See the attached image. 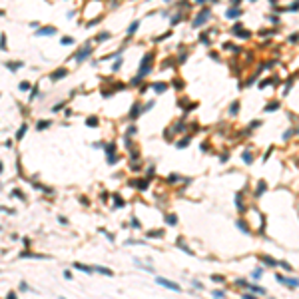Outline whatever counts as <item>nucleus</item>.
Wrapping results in <instances>:
<instances>
[{
	"label": "nucleus",
	"instance_id": "1",
	"mask_svg": "<svg viewBox=\"0 0 299 299\" xmlns=\"http://www.w3.org/2000/svg\"><path fill=\"white\" fill-rule=\"evenodd\" d=\"M152 62H154V56L152 54H146L144 56V60H142V66H140V72H138V76L140 78H144L150 70H152Z\"/></svg>",
	"mask_w": 299,
	"mask_h": 299
},
{
	"label": "nucleus",
	"instance_id": "2",
	"mask_svg": "<svg viewBox=\"0 0 299 299\" xmlns=\"http://www.w3.org/2000/svg\"><path fill=\"white\" fill-rule=\"evenodd\" d=\"M90 52H92V46H90V44H86V46H82L78 52L74 54L72 60H76V62H82L84 58H88V56H90Z\"/></svg>",
	"mask_w": 299,
	"mask_h": 299
},
{
	"label": "nucleus",
	"instance_id": "3",
	"mask_svg": "<svg viewBox=\"0 0 299 299\" xmlns=\"http://www.w3.org/2000/svg\"><path fill=\"white\" fill-rule=\"evenodd\" d=\"M209 16H212L209 8H203V10H201V12L198 14V18L193 20V28H199V26H201V22H206V20L209 18Z\"/></svg>",
	"mask_w": 299,
	"mask_h": 299
},
{
	"label": "nucleus",
	"instance_id": "4",
	"mask_svg": "<svg viewBox=\"0 0 299 299\" xmlns=\"http://www.w3.org/2000/svg\"><path fill=\"white\" fill-rule=\"evenodd\" d=\"M156 281H158L159 285L172 289V291H179V285H176V283H172V281H167V279H164V277H156Z\"/></svg>",
	"mask_w": 299,
	"mask_h": 299
},
{
	"label": "nucleus",
	"instance_id": "5",
	"mask_svg": "<svg viewBox=\"0 0 299 299\" xmlns=\"http://www.w3.org/2000/svg\"><path fill=\"white\" fill-rule=\"evenodd\" d=\"M52 34H56V28H54V26L38 28V30H36V36H52Z\"/></svg>",
	"mask_w": 299,
	"mask_h": 299
},
{
	"label": "nucleus",
	"instance_id": "6",
	"mask_svg": "<svg viewBox=\"0 0 299 299\" xmlns=\"http://www.w3.org/2000/svg\"><path fill=\"white\" fill-rule=\"evenodd\" d=\"M277 281H281V283H285V285H289V287L299 285V279H287V277H283V275H277Z\"/></svg>",
	"mask_w": 299,
	"mask_h": 299
},
{
	"label": "nucleus",
	"instance_id": "7",
	"mask_svg": "<svg viewBox=\"0 0 299 299\" xmlns=\"http://www.w3.org/2000/svg\"><path fill=\"white\" fill-rule=\"evenodd\" d=\"M66 74H68L66 68H58V70H54V74L50 76V78H52V80H60V78H66Z\"/></svg>",
	"mask_w": 299,
	"mask_h": 299
},
{
	"label": "nucleus",
	"instance_id": "8",
	"mask_svg": "<svg viewBox=\"0 0 299 299\" xmlns=\"http://www.w3.org/2000/svg\"><path fill=\"white\" fill-rule=\"evenodd\" d=\"M30 88H32V84H30L28 80H22V82L18 84V90H20V92H28Z\"/></svg>",
	"mask_w": 299,
	"mask_h": 299
},
{
	"label": "nucleus",
	"instance_id": "9",
	"mask_svg": "<svg viewBox=\"0 0 299 299\" xmlns=\"http://www.w3.org/2000/svg\"><path fill=\"white\" fill-rule=\"evenodd\" d=\"M22 66H24L22 62H14V64H12V62H6V68H8V70H12V72H16V70L22 68Z\"/></svg>",
	"mask_w": 299,
	"mask_h": 299
},
{
	"label": "nucleus",
	"instance_id": "10",
	"mask_svg": "<svg viewBox=\"0 0 299 299\" xmlns=\"http://www.w3.org/2000/svg\"><path fill=\"white\" fill-rule=\"evenodd\" d=\"M239 14H241L239 8H229V10H227V18H237Z\"/></svg>",
	"mask_w": 299,
	"mask_h": 299
},
{
	"label": "nucleus",
	"instance_id": "11",
	"mask_svg": "<svg viewBox=\"0 0 299 299\" xmlns=\"http://www.w3.org/2000/svg\"><path fill=\"white\" fill-rule=\"evenodd\" d=\"M26 130H28V126H26V124H22V126H20V130L16 132V140H22V138H24Z\"/></svg>",
	"mask_w": 299,
	"mask_h": 299
},
{
	"label": "nucleus",
	"instance_id": "12",
	"mask_svg": "<svg viewBox=\"0 0 299 299\" xmlns=\"http://www.w3.org/2000/svg\"><path fill=\"white\" fill-rule=\"evenodd\" d=\"M154 92H158V94H162V92H164V90H166V84H164V82H158V84H154Z\"/></svg>",
	"mask_w": 299,
	"mask_h": 299
},
{
	"label": "nucleus",
	"instance_id": "13",
	"mask_svg": "<svg viewBox=\"0 0 299 299\" xmlns=\"http://www.w3.org/2000/svg\"><path fill=\"white\" fill-rule=\"evenodd\" d=\"M60 42H62L64 46H70V44H74V38H72V36H62Z\"/></svg>",
	"mask_w": 299,
	"mask_h": 299
},
{
	"label": "nucleus",
	"instance_id": "14",
	"mask_svg": "<svg viewBox=\"0 0 299 299\" xmlns=\"http://www.w3.org/2000/svg\"><path fill=\"white\" fill-rule=\"evenodd\" d=\"M138 26H140V22H138V20H134L132 24L128 26V34H134V32H136V30H138Z\"/></svg>",
	"mask_w": 299,
	"mask_h": 299
},
{
	"label": "nucleus",
	"instance_id": "15",
	"mask_svg": "<svg viewBox=\"0 0 299 299\" xmlns=\"http://www.w3.org/2000/svg\"><path fill=\"white\" fill-rule=\"evenodd\" d=\"M74 267L80 269V271H84V273H92V267H86V265H82V263H74Z\"/></svg>",
	"mask_w": 299,
	"mask_h": 299
},
{
	"label": "nucleus",
	"instance_id": "16",
	"mask_svg": "<svg viewBox=\"0 0 299 299\" xmlns=\"http://www.w3.org/2000/svg\"><path fill=\"white\" fill-rule=\"evenodd\" d=\"M6 34H0V50H6Z\"/></svg>",
	"mask_w": 299,
	"mask_h": 299
},
{
	"label": "nucleus",
	"instance_id": "17",
	"mask_svg": "<svg viewBox=\"0 0 299 299\" xmlns=\"http://www.w3.org/2000/svg\"><path fill=\"white\" fill-rule=\"evenodd\" d=\"M108 38H110V32H102V34H98L96 42H102V40H108Z\"/></svg>",
	"mask_w": 299,
	"mask_h": 299
},
{
	"label": "nucleus",
	"instance_id": "18",
	"mask_svg": "<svg viewBox=\"0 0 299 299\" xmlns=\"http://www.w3.org/2000/svg\"><path fill=\"white\" fill-rule=\"evenodd\" d=\"M96 271L104 273V275H112V271H110V269H106V267H96Z\"/></svg>",
	"mask_w": 299,
	"mask_h": 299
},
{
	"label": "nucleus",
	"instance_id": "19",
	"mask_svg": "<svg viewBox=\"0 0 299 299\" xmlns=\"http://www.w3.org/2000/svg\"><path fill=\"white\" fill-rule=\"evenodd\" d=\"M48 126H50V122H48V120H42L38 124V130H44V128H48Z\"/></svg>",
	"mask_w": 299,
	"mask_h": 299
},
{
	"label": "nucleus",
	"instance_id": "20",
	"mask_svg": "<svg viewBox=\"0 0 299 299\" xmlns=\"http://www.w3.org/2000/svg\"><path fill=\"white\" fill-rule=\"evenodd\" d=\"M297 8H299V0H295V2H291V6H289V10H291V12H295Z\"/></svg>",
	"mask_w": 299,
	"mask_h": 299
},
{
	"label": "nucleus",
	"instance_id": "21",
	"mask_svg": "<svg viewBox=\"0 0 299 299\" xmlns=\"http://www.w3.org/2000/svg\"><path fill=\"white\" fill-rule=\"evenodd\" d=\"M86 124H88V126H98V120H96V118H88Z\"/></svg>",
	"mask_w": 299,
	"mask_h": 299
},
{
	"label": "nucleus",
	"instance_id": "22",
	"mask_svg": "<svg viewBox=\"0 0 299 299\" xmlns=\"http://www.w3.org/2000/svg\"><path fill=\"white\" fill-rule=\"evenodd\" d=\"M166 221L173 226V223H176V215H167V217H166Z\"/></svg>",
	"mask_w": 299,
	"mask_h": 299
},
{
	"label": "nucleus",
	"instance_id": "23",
	"mask_svg": "<svg viewBox=\"0 0 299 299\" xmlns=\"http://www.w3.org/2000/svg\"><path fill=\"white\" fill-rule=\"evenodd\" d=\"M243 159H245V162H247V164H249V162H251V156H249V154H247V152H245V154H243Z\"/></svg>",
	"mask_w": 299,
	"mask_h": 299
},
{
	"label": "nucleus",
	"instance_id": "24",
	"mask_svg": "<svg viewBox=\"0 0 299 299\" xmlns=\"http://www.w3.org/2000/svg\"><path fill=\"white\" fill-rule=\"evenodd\" d=\"M20 289H22V291H28V289H30V287H28L26 283H20Z\"/></svg>",
	"mask_w": 299,
	"mask_h": 299
},
{
	"label": "nucleus",
	"instance_id": "25",
	"mask_svg": "<svg viewBox=\"0 0 299 299\" xmlns=\"http://www.w3.org/2000/svg\"><path fill=\"white\" fill-rule=\"evenodd\" d=\"M120 66H122V58H120V60H118V62H116V64H114V70H118V68H120Z\"/></svg>",
	"mask_w": 299,
	"mask_h": 299
},
{
	"label": "nucleus",
	"instance_id": "26",
	"mask_svg": "<svg viewBox=\"0 0 299 299\" xmlns=\"http://www.w3.org/2000/svg\"><path fill=\"white\" fill-rule=\"evenodd\" d=\"M297 38H299V34H291V38H289V42H295Z\"/></svg>",
	"mask_w": 299,
	"mask_h": 299
},
{
	"label": "nucleus",
	"instance_id": "27",
	"mask_svg": "<svg viewBox=\"0 0 299 299\" xmlns=\"http://www.w3.org/2000/svg\"><path fill=\"white\" fill-rule=\"evenodd\" d=\"M0 172H2V162H0Z\"/></svg>",
	"mask_w": 299,
	"mask_h": 299
},
{
	"label": "nucleus",
	"instance_id": "28",
	"mask_svg": "<svg viewBox=\"0 0 299 299\" xmlns=\"http://www.w3.org/2000/svg\"><path fill=\"white\" fill-rule=\"evenodd\" d=\"M198 2H206V0H198Z\"/></svg>",
	"mask_w": 299,
	"mask_h": 299
}]
</instances>
